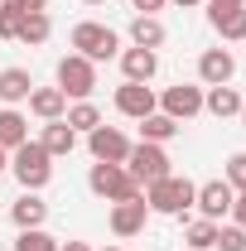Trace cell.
I'll list each match as a JSON object with an SVG mask.
<instances>
[{
	"mask_svg": "<svg viewBox=\"0 0 246 251\" xmlns=\"http://www.w3.org/2000/svg\"><path fill=\"white\" fill-rule=\"evenodd\" d=\"M63 121L73 126V130H97V126H101V116H97L92 101H77V106H68V116H63Z\"/></svg>",
	"mask_w": 246,
	"mask_h": 251,
	"instance_id": "obj_26",
	"label": "cell"
},
{
	"mask_svg": "<svg viewBox=\"0 0 246 251\" xmlns=\"http://www.w3.org/2000/svg\"><path fill=\"white\" fill-rule=\"evenodd\" d=\"M213 20V29L227 39V44H242L246 39V5H237V10H217V15H208Z\"/></svg>",
	"mask_w": 246,
	"mask_h": 251,
	"instance_id": "obj_20",
	"label": "cell"
},
{
	"mask_svg": "<svg viewBox=\"0 0 246 251\" xmlns=\"http://www.w3.org/2000/svg\"><path fill=\"white\" fill-rule=\"evenodd\" d=\"M232 73H237V58H232L227 49H203V58H198V77H203L208 87L232 82Z\"/></svg>",
	"mask_w": 246,
	"mask_h": 251,
	"instance_id": "obj_12",
	"label": "cell"
},
{
	"mask_svg": "<svg viewBox=\"0 0 246 251\" xmlns=\"http://www.w3.org/2000/svg\"><path fill=\"white\" fill-rule=\"evenodd\" d=\"M184 247H193V251H213V247H217V222H208V218L188 222V227H184Z\"/></svg>",
	"mask_w": 246,
	"mask_h": 251,
	"instance_id": "obj_24",
	"label": "cell"
},
{
	"mask_svg": "<svg viewBox=\"0 0 246 251\" xmlns=\"http://www.w3.org/2000/svg\"><path fill=\"white\" fill-rule=\"evenodd\" d=\"M116 111L130 116V121H145L154 111V92L145 82H121V87H116Z\"/></svg>",
	"mask_w": 246,
	"mask_h": 251,
	"instance_id": "obj_11",
	"label": "cell"
},
{
	"mask_svg": "<svg viewBox=\"0 0 246 251\" xmlns=\"http://www.w3.org/2000/svg\"><path fill=\"white\" fill-rule=\"evenodd\" d=\"M5 169H10V155H5V150H0V174H5Z\"/></svg>",
	"mask_w": 246,
	"mask_h": 251,
	"instance_id": "obj_34",
	"label": "cell"
},
{
	"mask_svg": "<svg viewBox=\"0 0 246 251\" xmlns=\"http://www.w3.org/2000/svg\"><path fill=\"white\" fill-rule=\"evenodd\" d=\"M10 169H15V179H20L25 193H39V188L53 179V155L39 140H25L20 150H10Z\"/></svg>",
	"mask_w": 246,
	"mask_h": 251,
	"instance_id": "obj_1",
	"label": "cell"
},
{
	"mask_svg": "<svg viewBox=\"0 0 246 251\" xmlns=\"http://www.w3.org/2000/svg\"><path fill=\"white\" fill-rule=\"evenodd\" d=\"M130 5H135V10H140V15H154V10H164V5H169V0H130Z\"/></svg>",
	"mask_w": 246,
	"mask_h": 251,
	"instance_id": "obj_31",
	"label": "cell"
},
{
	"mask_svg": "<svg viewBox=\"0 0 246 251\" xmlns=\"http://www.w3.org/2000/svg\"><path fill=\"white\" fill-rule=\"evenodd\" d=\"M121 73H125V82H150L154 73H159L154 49H125L121 53Z\"/></svg>",
	"mask_w": 246,
	"mask_h": 251,
	"instance_id": "obj_13",
	"label": "cell"
},
{
	"mask_svg": "<svg viewBox=\"0 0 246 251\" xmlns=\"http://www.w3.org/2000/svg\"><path fill=\"white\" fill-rule=\"evenodd\" d=\"M227 184H232V193H242V188H246V150L227 159Z\"/></svg>",
	"mask_w": 246,
	"mask_h": 251,
	"instance_id": "obj_28",
	"label": "cell"
},
{
	"mask_svg": "<svg viewBox=\"0 0 246 251\" xmlns=\"http://www.w3.org/2000/svg\"><path fill=\"white\" fill-rule=\"evenodd\" d=\"M125 169H130V179H135L140 188H150V184H159L164 174H174V169H169V155H164L159 145H150V140L130 145V155H125Z\"/></svg>",
	"mask_w": 246,
	"mask_h": 251,
	"instance_id": "obj_4",
	"label": "cell"
},
{
	"mask_svg": "<svg viewBox=\"0 0 246 251\" xmlns=\"http://www.w3.org/2000/svg\"><path fill=\"white\" fill-rule=\"evenodd\" d=\"M87 184H92V193H97V198H106V203L140 198V184L130 179V169H125V164H101V159H97L92 174H87Z\"/></svg>",
	"mask_w": 246,
	"mask_h": 251,
	"instance_id": "obj_3",
	"label": "cell"
},
{
	"mask_svg": "<svg viewBox=\"0 0 246 251\" xmlns=\"http://www.w3.org/2000/svg\"><path fill=\"white\" fill-rule=\"evenodd\" d=\"M29 92H34V77L25 68H5V73H0V101H5V106L29 101Z\"/></svg>",
	"mask_w": 246,
	"mask_h": 251,
	"instance_id": "obj_17",
	"label": "cell"
},
{
	"mask_svg": "<svg viewBox=\"0 0 246 251\" xmlns=\"http://www.w3.org/2000/svg\"><path fill=\"white\" fill-rule=\"evenodd\" d=\"M203 111H213L217 121H222V116H237V111H242V92H237V87H227V82H222V87H208Z\"/></svg>",
	"mask_w": 246,
	"mask_h": 251,
	"instance_id": "obj_19",
	"label": "cell"
},
{
	"mask_svg": "<svg viewBox=\"0 0 246 251\" xmlns=\"http://www.w3.org/2000/svg\"><path fill=\"white\" fill-rule=\"evenodd\" d=\"M174 5H203V0H174Z\"/></svg>",
	"mask_w": 246,
	"mask_h": 251,
	"instance_id": "obj_36",
	"label": "cell"
},
{
	"mask_svg": "<svg viewBox=\"0 0 246 251\" xmlns=\"http://www.w3.org/2000/svg\"><path fill=\"white\" fill-rule=\"evenodd\" d=\"M10 218H15V227H20V232H25V227H44L49 203H44L39 193H20V198H15V208H10Z\"/></svg>",
	"mask_w": 246,
	"mask_h": 251,
	"instance_id": "obj_16",
	"label": "cell"
},
{
	"mask_svg": "<svg viewBox=\"0 0 246 251\" xmlns=\"http://www.w3.org/2000/svg\"><path fill=\"white\" fill-rule=\"evenodd\" d=\"M140 135H145L150 145H164V140H174V135H179V121H174V116H164V111H150V116L140 121Z\"/></svg>",
	"mask_w": 246,
	"mask_h": 251,
	"instance_id": "obj_22",
	"label": "cell"
},
{
	"mask_svg": "<svg viewBox=\"0 0 246 251\" xmlns=\"http://www.w3.org/2000/svg\"><path fill=\"white\" fill-rule=\"evenodd\" d=\"M184 251H193V247H184Z\"/></svg>",
	"mask_w": 246,
	"mask_h": 251,
	"instance_id": "obj_39",
	"label": "cell"
},
{
	"mask_svg": "<svg viewBox=\"0 0 246 251\" xmlns=\"http://www.w3.org/2000/svg\"><path fill=\"white\" fill-rule=\"evenodd\" d=\"M73 49H77L87 63H101V58H116L121 39L106 29V25H92V20H82V25L73 29Z\"/></svg>",
	"mask_w": 246,
	"mask_h": 251,
	"instance_id": "obj_5",
	"label": "cell"
},
{
	"mask_svg": "<svg viewBox=\"0 0 246 251\" xmlns=\"http://www.w3.org/2000/svg\"><path fill=\"white\" fill-rule=\"evenodd\" d=\"M92 87H97V63H87L82 53H68V58L58 63V92L63 97H92Z\"/></svg>",
	"mask_w": 246,
	"mask_h": 251,
	"instance_id": "obj_6",
	"label": "cell"
},
{
	"mask_svg": "<svg viewBox=\"0 0 246 251\" xmlns=\"http://www.w3.org/2000/svg\"><path fill=\"white\" fill-rule=\"evenodd\" d=\"M232 198H237V193H232L227 179H208V184H198V193H193V208L208 222H217L222 213H232Z\"/></svg>",
	"mask_w": 246,
	"mask_h": 251,
	"instance_id": "obj_8",
	"label": "cell"
},
{
	"mask_svg": "<svg viewBox=\"0 0 246 251\" xmlns=\"http://www.w3.org/2000/svg\"><path fill=\"white\" fill-rule=\"evenodd\" d=\"M58 251H92V247H87V242H63Z\"/></svg>",
	"mask_w": 246,
	"mask_h": 251,
	"instance_id": "obj_33",
	"label": "cell"
},
{
	"mask_svg": "<svg viewBox=\"0 0 246 251\" xmlns=\"http://www.w3.org/2000/svg\"><path fill=\"white\" fill-rule=\"evenodd\" d=\"M237 116H242V126H246V97H242V111H237Z\"/></svg>",
	"mask_w": 246,
	"mask_h": 251,
	"instance_id": "obj_35",
	"label": "cell"
},
{
	"mask_svg": "<svg viewBox=\"0 0 246 251\" xmlns=\"http://www.w3.org/2000/svg\"><path fill=\"white\" fill-rule=\"evenodd\" d=\"M130 44H135V49H159V44H164V25H159L154 15H135V20H130Z\"/></svg>",
	"mask_w": 246,
	"mask_h": 251,
	"instance_id": "obj_21",
	"label": "cell"
},
{
	"mask_svg": "<svg viewBox=\"0 0 246 251\" xmlns=\"http://www.w3.org/2000/svg\"><path fill=\"white\" fill-rule=\"evenodd\" d=\"M29 111L39 121H63V111H68V97L58 87H34L29 92Z\"/></svg>",
	"mask_w": 246,
	"mask_h": 251,
	"instance_id": "obj_14",
	"label": "cell"
},
{
	"mask_svg": "<svg viewBox=\"0 0 246 251\" xmlns=\"http://www.w3.org/2000/svg\"><path fill=\"white\" fill-rule=\"evenodd\" d=\"M145 218H150L145 193H140V198H125V203H111V232H116V237H135V232H145Z\"/></svg>",
	"mask_w": 246,
	"mask_h": 251,
	"instance_id": "obj_10",
	"label": "cell"
},
{
	"mask_svg": "<svg viewBox=\"0 0 246 251\" xmlns=\"http://www.w3.org/2000/svg\"><path fill=\"white\" fill-rule=\"evenodd\" d=\"M20 34V15H10L5 5H0V39H15Z\"/></svg>",
	"mask_w": 246,
	"mask_h": 251,
	"instance_id": "obj_30",
	"label": "cell"
},
{
	"mask_svg": "<svg viewBox=\"0 0 246 251\" xmlns=\"http://www.w3.org/2000/svg\"><path fill=\"white\" fill-rule=\"evenodd\" d=\"M193 193H198V184H188L179 174H164L159 184L145 188V208L150 213H164V218H184L188 208H193Z\"/></svg>",
	"mask_w": 246,
	"mask_h": 251,
	"instance_id": "obj_2",
	"label": "cell"
},
{
	"mask_svg": "<svg viewBox=\"0 0 246 251\" xmlns=\"http://www.w3.org/2000/svg\"><path fill=\"white\" fill-rule=\"evenodd\" d=\"M87 5H101V0H87Z\"/></svg>",
	"mask_w": 246,
	"mask_h": 251,
	"instance_id": "obj_37",
	"label": "cell"
},
{
	"mask_svg": "<svg viewBox=\"0 0 246 251\" xmlns=\"http://www.w3.org/2000/svg\"><path fill=\"white\" fill-rule=\"evenodd\" d=\"M49 34H53V25H49V10H44V15H25L15 39H20V44H29V49H39V44H44Z\"/></svg>",
	"mask_w": 246,
	"mask_h": 251,
	"instance_id": "obj_23",
	"label": "cell"
},
{
	"mask_svg": "<svg viewBox=\"0 0 246 251\" xmlns=\"http://www.w3.org/2000/svg\"><path fill=\"white\" fill-rule=\"evenodd\" d=\"M159 106H164V116H174V121H193V116L203 111V87L179 82V87H169V92L159 97Z\"/></svg>",
	"mask_w": 246,
	"mask_h": 251,
	"instance_id": "obj_9",
	"label": "cell"
},
{
	"mask_svg": "<svg viewBox=\"0 0 246 251\" xmlns=\"http://www.w3.org/2000/svg\"><path fill=\"white\" fill-rule=\"evenodd\" d=\"M208 5H213L208 15H217V10H237V5H246V0H208Z\"/></svg>",
	"mask_w": 246,
	"mask_h": 251,
	"instance_id": "obj_32",
	"label": "cell"
},
{
	"mask_svg": "<svg viewBox=\"0 0 246 251\" xmlns=\"http://www.w3.org/2000/svg\"><path fill=\"white\" fill-rule=\"evenodd\" d=\"M106 251H116V247H106Z\"/></svg>",
	"mask_w": 246,
	"mask_h": 251,
	"instance_id": "obj_38",
	"label": "cell"
},
{
	"mask_svg": "<svg viewBox=\"0 0 246 251\" xmlns=\"http://www.w3.org/2000/svg\"><path fill=\"white\" fill-rule=\"evenodd\" d=\"M0 5H5L10 15H20V20H25V15H44V10H49V0H0Z\"/></svg>",
	"mask_w": 246,
	"mask_h": 251,
	"instance_id": "obj_29",
	"label": "cell"
},
{
	"mask_svg": "<svg viewBox=\"0 0 246 251\" xmlns=\"http://www.w3.org/2000/svg\"><path fill=\"white\" fill-rule=\"evenodd\" d=\"M15 251H58V242H53L44 227H25V232L15 237Z\"/></svg>",
	"mask_w": 246,
	"mask_h": 251,
	"instance_id": "obj_25",
	"label": "cell"
},
{
	"mask_svg": "<svg viewBox=\"0 0 246 251\" xmlns=\"http://www.w3.org/2000/svg\"><path fill=\"white\" fill-rule=\"evenodd\" d=\"M39 145H44L49 155H73V150H77V130H73L68 121H44Z\"/></svg>",
	"mask_w": 246,
	"mask_h": 251,
	"instance_id": "obj_15",
	"label": "cell"
},
{
	"mask_svg": "<svg viewBox=\"0 0 246 251\" xmlns=\"http://www.w3.org/2000/svg\"><path fill=\"white\" fill-rule=\"evenodd\" d=\"M25 140H29V121H25L15 106H5V111H0V150H20Z\"/></svg>",
	"mask_w": 246,
	"mask_h": 251,
	"instance_id": "obj_18",
	"label": "cell"
},
{
	"mask_svg": "<svg viewBox=\"0 0 246 251\" xmlns=\"http://www.w3.org/2000/svg\"><path fill=\"white\" fill-rule=\"evenodd\" d=\"M87 150H92V159H101V164H125L130 140H125L116 126H97V130H87Z\"/></svg>",
	"mask_w": 246,
	"mask_h": 251,
	"instance_id": "obj_7",
	"label": "cell"
},
{
	"mask_svg": "<svg viewBox=\"0 0 246 251\" xmlns=\"http://www.w3.org/2000/svg\"><path fill=\"white\" fill-rule=\"evenodd\" d=\"M217 251H246V227H217Z\"/></svg>",
	"mask_w": 246,
	"mask_h": 251,
	"instance_id": "obj_27",
	"label": "cell"
}]
</instances>
